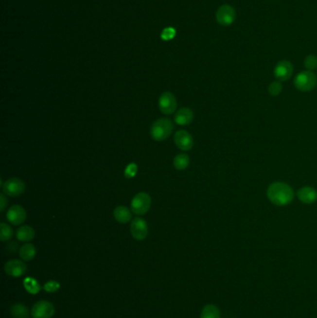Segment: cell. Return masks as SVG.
Masks as SVG:
<instances>
[{
	"instance_id": "7",
	"label": "cell",
	"mask_w": 317,
	"mask_h": 318,
	"mask_svg": "<svg viewBox=\"0 0 317 318\" xmlns=\"http://www.w3.org/2000/svg\"><path fill=\"white\" fill-rule=\"evenodd\" d=\"M177 100L174 94L167 91L159 97L158 106L160 111L167 116L172 115L177 109Z\"/></svg>"
},
{
	"instance_id": "8",
	"label": "cell",
	"mask_w": 317,
	"mask_h": 318,
	"mask_svg": "<svg viewBox=\"0 0 317 318\" xmlns=\"http://www.w3.org/2000/svg\"><path fill=\"white\" fill-rule=\"evenodd\" d=\"M130 232L134 239L138 241H142L148 235V224L145 220L140 217L134 218L130 225Z\"/></svg>"
},
{
	"instance_id": "23",
	"label": "cell",
	"mask_w": 317,
	"mask_h": 318,
	"mask_svg": "<svg viewBox=\"0 0 317 318\" xmlns=\"http://www.w3.org/2000/svg\"><path fill=\"white\" fill-rule=\"evenodd\" d=\"M0 229H1V232H0V239H1V241L6 242V241L11 240V238L13 237V235H14L13 229H12V227L10 226L8 223H0Z\"/></svg>"
},
{
	"instance_id": "2",
	"label": "cell",
	"mask_w": 317,
	"mask_h": 318,
	"mask_svg": "<svg viewBox=\"0 0 317 318\" xmlns=\"http://www.w3.org/2000/svg\"><path fill=\"white\" fill-rule=\"evenodd\" d=\"M174 130V125L169 118H160L155 121L150 129L151 138L157 141H162L170 137Z\"/></svg>"
},
{
	"instance_id": "27",
	"label": "cell",
	"mask_w": 317,
	"mask_h": 318,
	"mask_svg": "<svg viewBox=\"0 0 317 318\" xmlns=\"http://www.w3.org/2000/svg\"><path fill=\"white\" fill-rule=\"evenodd\" d=\"M176 35V31L173 27H167L163 30V32L161 33V38L163 40H169L174 38Z\"/></svg>"
},
{
	"instance_id": "6",
	"label": "cell",
	"mask_w": 317,
	"mask_h": 318,
	"mask_svg": "<svg viewBox=\"0 0 317 318\" xmlns=\"http://www.w3.org/2000/svg\"><path fill=\"white\" fill-rule=\"evenodd\" d=\"M2 190L8 196H19L25 191V184L19 178H11L6 180L2 185Z\"/></svg>"
},
{
	"instance_id": "14",
	"label": "cell",
	"mask_w": 317,
	"mask_h": 318,
	"mask_svg": "<svg viewBox=\"0 0 317 318\" xmlns=\"http://www.w3.org/2000/svg\"><path fill=\"white\" fill-rule=\"evenodd\" d=\"M297 197L303 204L310 205L317 200V191L311 186H304L297 192Z\"/></svg>"
},
{
	"instance_id": "12",
	"label": "cell",
	"mask_w": 317,
	"mask_h": 318,
	"mask_svg": "<svg viewBox=\"0 0 317 318\" xmlns=\"http://www.w3.org/2000/svg\"><path fill=\"white\" fill-rule=\"evenodd\" d=\"M4 270L8 276L20 277L27 271V266L21 260H11L4 266Z\"/></svg>"
},
{
	"instance_id": "29",
	"label": "cell",
	"mask_w": 317,
	"mask_h": 318,
	"mask_svg": "<svg viewBox=\"0 0 317 318\" xmlns=\"http://www.w3.org/2000/svg\"><path fill=\"white\" fill-rule=\"evenodd\" d=\"M7 206H8V199L6 198L5 194H0V211H1V212L5 211V209L7 208Z\"/></svg>"
},
{
	"instance_id": "20",
	"label": "cell",
	"mask_w": 317,
	"mask_h": 318,
	"mask_svg": "<svg viewBox=\"0 0 317 318\" xmlns=\"http://www.w3.org/2000/svg\"><path fill=\"white\" fill-rule=\"evenodd\" d=\"M23 286L24 288L26 289V291L30 294H33V295H35L37 294L40 289H41V286L39 285V283L33 277H26L24 278L23 280Z\"/></svg>"
},
{
	"instance_id": "13",
	"label": "cell",
	"mask_w": 317,
	"mask_h": 318,
	"mask_svg": "<svg viewBox=\"0 0 317 318\" xmlns=\"http://www.w3.org/2000/svg\"><path fill=\"white\" fill-rule=\"evenodd\" d=\"M293 74V65L288 61H281L275 65L274 74L279 81L288 80Z\"/></svg>"
},
{
	"instance_id": "10",
	"label": "cell",
	"mask_w": 317,
	"mask_h": 318,
	"mask_svg": "<svg viewBox=\"0 0 317 318\" xmlns=\"http://www.w3.org/2000/svg\"><path fill=\"white\" fill-rule=\"evenodd\" d=\"M26 212L20 205H13L7 212V220L12 225H21L26 220Z\"/></svg>"
},
{
	"instance_id": "28",
	"label": "cell",
	"mask_w": 317,
	"mask_h": 318,
	"mask_svg": "<svg viewBox=\"0 0 317 318\" xmlns=\"http://www.w3.org/2000/svg\"><path fill=\"white\" fill-rule=\"evenodd\" d=\"M137 165L134 164V163H131L129 164L127 167V169L125 170V175L127 178H132L136 175L137 173Z\"/></svg>"
},
{
	"instance_id": "19",
	"label": "cell",
	"mask_w": 317,
	"mask_h": 318,
	"mask_svg": "<svg viewBox=\"0 0 317 318\" xmlns=\"http://www.w3.org/2000/svg\"><path fill=\"white\" fill-rule=\"evenodd\" d=\"M10 312L13 318H29L30 316L29 309L22 303L12 304Z\"/></svg>"
},
{
	"instance_id": "16",
	"label": "cell",
	"mask_w": 317,
	"mask_h": 318,
	"mask_svg": "<svg viewBox=\"0 0 317 318\" xmlns=\"http://www.w3.org/2000/svg\"><path fill=\"white\" fill-rule=\"evenodd\" d=\"M114 217L118 223H127L132 219V212L125 206H119L114 211Z\"/></svg>"
},
{
	"instance_id": "5",
	"label": "cell",
	"mask_w": 317,
	"mask_h": 318,
	"mask_svg": "<svg viewBox=\"0 0 317 318\" xmlns=\"http://www.w3.org/2000/svg\"><path fill=\"white\" fill-rule=\"evenodd\" d=\"M55 314L53 303L48 300H39L33 305L31 315L33 318H52Z\"/></svg>"
},
{
	"instance_id": "11",
	"label": "cell",
	"mask_w": 317,
	"mask_h": 318,
	"mask_svg": "<svg viewBox=\"0 0 317 318\" xmlns=\"http://www.w3.org/2000/svg\"><path fill=\"white\" fill-rule=\"evenodd\" d=\"M174 142L181 151H189L194 146V139L190 133L184 129L178 130L174 134Z\"/></svg>"
},
{
	"instance_id": "25",
	"label": "cell",
	"mask_w": 317,
	"mask_h": 318,
	"mask_svg": "<svg viewBox=\"0 0 317 318\" xmlns=\"http://www.w3.org/2000/svg\"><path fill=\"white\" fill-rule=\"evenodd\" d=\"M304 66L308 71H313L317 67V57L315 55H308L304 60Z\"/></svg>"
},
{
	"instance_id": "9",
	"label": "cell",
	"mask_w": 317,
	"mask_h": 318,
	"mask_svg": "<svg viewBox=\"0 0 317 318\" xmlns=\"http://www.w3.org/2000/svg\"><path fill=\"white\" fill-rule=\"evenodd\" d=\"M216 19L223 26H229L235 20V11L230 5H222L217 11Z\"/></svg>"
},
{
	"instance_id": "4",
	"label": "cell",
	"mask_w": 317,
	"mask_h": 318,
	"mask_svg": "<svg viewBox=\"0 0 317 318\" xmlns=\"http://www.w3.org/2000/svg\"><path fill=\"white\" fill-rule=\"evenodd\" d=\"M152 199L147 193H139L131 200V212L136 215H144L151 208Z\"/></svg>"
},
{
	"instance_id": "22",
	"label": "cell",
	"mask_w": 317,
	"mask_h": 318,
	"mask_svg": "<svg viewBox=\"0 0 317 318\" xmlns=\"http://www.w3.org/2000/svg\"><path fill=\"white\" fill-rule=\"evenodd\" d=\"M200 318H221L220 311L214 304H208L203 308Z\"/></svg>"
},
{
	"instance_id": "18",
	"label": "cell",
	"mask_w": 317,
	"mask_h": 318,
	"mask_svg": "<svg viewBox=\"0 0 317 318\" xmlns=\"http://www.w3.org/2000/svg\"><path fill=\"white\" fill-rule=\"evenodd\" d=\"M19 254L23 262H30L35 257L36 248L31 243H26L21 247L19 250Z\"/></svg>"
},
{
	"instance_id": "26",
	"label": "cell",
	"mask_w": 317,
	"mask_h": 318,
	"mask_svg": "<svg viewBox=\"0 0 317 318\" xmlns=\"http://www.w3.org/2000/svg\"><path fill=\"white\" fill-rule=\"evenodd\" d=\"M61 287V285L59 282L55 281V280H51L49 282H47L44 285V289L45 291H47L48 293H54L57 292L59 290V288Z\"/></svg>"
},
{
	"instance_id": "15",
	"label": "cell",
	"mask_w": 317,
	"mask_h": 318,
	"mask_svg": "<svg viewBox=\"0 0 317 318\" xmlns=\"http://www.w3.org/2000/svg\"><path fill=\"white\" fill-rule=\"evenodd\" d=\"M194 117V112L190 108L182 107L176 112L174 116V121L176 124L180 126H188L193 122Z\"/></svg>"
},
{
	"instance_id": "17",
	"label": "cell",
	"mask_w": 317,
	"mask_h": 318,
	"mask_svg": "<svg viewBox=\"0 0 317 318\" xmlns=\"http://www.w3.org/2000/svg\"><path fill=\"white\" fill-rule=\"evenodd\" d=\"M35 232L34 228L29 225L21 226L16 232L17 239L21 242L31 241L35 238Z\"/></svg>"
},
{
	"instance_id": "30",
	"label": "cell",
	"mask_w": 317,
	"mask_h": 318,
	"mask_svg": "<svg viewBox=\"0 0 317 318\" xmlns=\"http://www.w3.org/2000/svg\"><path fill=\"white\" fill-rule=\"evenodd\" d=\"M7 249L11 253H15L17 251V249H18V244L16 242H11L10 244H8V246H7Z\"/></svg>"
},
{
	"instance_id": "21",
	"label": "cell",
	"mask_w": 317,
	"mask_h": 318,
	"mask_svg": "<svg viewBox=\"0 0 317 318\" xmlns=\"http://www.w3.org/2000/svg\"><path fill=\"white\" fill-rule=\"evenodd\" d=\"M190 164V159L186 154H179L173 159V166L176 170H184L188 168Z\"/></svg>"
},
{
	"instance_id": "3",
	"label": "cell",
	"mask_w": 317,
	"mask_h": 318,
	"mask_svg": "<svg viewBox=\"0 0 317 318\" xmlns=\"http://www.w3.org/2000/svg\"><path fill=\"white\" fill-rule=\"evenodd\" d=\"M317 84L316 74L312 71H303L297 74L294 79V86L298 90L301 92H308L313 90Z\"/></svg>"
},
{
	"instance_id": "1",
	"label": "cell",
	"mask_w": 317,
	"mask_h": 318,
	"mask_svg": "<svg viewBox=\"0 0 317 318\" xmlns=\"http://www.w3.org/2000/svg\"><path fill=\"white\" fill-rule=\"evenodd\" d=\"M293 189L285 182L275 181L269 185L267 189V197L269 201L277 207H284L290 204L294 199Z\"/></svg>"
},
{
	"instance_id": "24",
	"label": "cell",
	"mask_w": 317,
	"mask_h": 318,
	"mask_svg": "<svg viewBox=\"0 0 317 318\" xmlns=\"http://www.w3.org/2000/svg\"><path fill=\"white\" fill-rule=\"evenodd\" d=\"M282 90H283V87L279 81L272 82L268 87V92L270 95L273 96V97L279 95L282 92Z\"/></svg>"
}]
</instances>
